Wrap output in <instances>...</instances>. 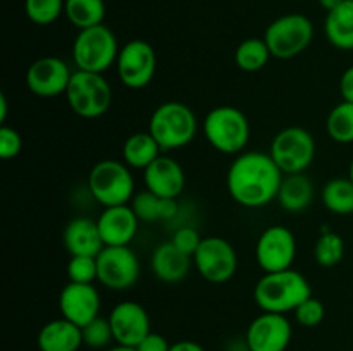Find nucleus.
<instances>
[{
	"mask_svg": "<svg viewBox=\"0 0 353 351\" xmlns=\"http://www.w3.org/2000/svg\"><path fill=\"white\" fill-rule=\"evenodd\" d=\"M296 257V240L285 226H271L259 236L255 244V260L268 272H281L292 268Z\"/></svg>",
	"mask_w": 353,
	"mask_h": 351,
	"instance_id": "13",
	"label": "nucleus"
},
{
	"mask_svg": "<svg viewBox=\"0 0 353 351\" xmlns=\"http://www.w3.org/2000/svg\"><path fill=\"white\" fill-rule=\"evenodd\" d=\"M7 109H9V103H7V96L2 93V95H0V123H6Z\"/></svg>",
	"mask_w": 353,
	"mask_h": 351,
	"instance_id": "42",
	"label": "nucleus"
},
{
	"mask_svg": "<svg viewBox=\"0 0 353 351\" xmlns=\"http://www.w3.org/2000/svg\"><path fill=\"white\" fill-rule=\"evenodd\" d=\"M340 93L341 98H343L345 102L353 103V65H350V67L341 74Z\"/></svg>",
	"mask_w": 353,
	"mask_h": 351,
	"instance_id": "39",
	"label": "nucleus"
},
{
	"mask_svg": "<svg viewBox=\"0 0 353 351\" xmlns=\"http://www.w3.org/2000/svg\"><path fill=\"white\" fill-rule=\"evenodd\" d=\"M345 257V241L333 231H324L314 246V258L323 267H334Z\"/></svg>",
	"mask_w": 353,
	"mask_h": 351,
	"instance_id": "31",
	"label": "nucleus"
},
{
	"mask_svg": "<svg viewBox=\"0 0 353 351\" xmlns=\"http://www.w3.org/2000/svg\"><path fill=\"white\" fill-rule=\"evenodd\" d=\"M171 344L162 334L150 332L140 344L137 346V351H169Z\"/></svg>",
	"mask_w": 353,
	"mask_h": 351,
	"instance_id": "38",
	"label": "nucleus"
},
{
	"mask_svg": "<svg viewBox=\"0 0 353 351\" xmlns=\"http://www.w3.org/2000/svg\"><path fill=\"white\" fill-rule=\"evenodd\" d=\"M314 184L303 172L288 174L279 186L278 202L286 212H302L312 203Z\"/></svg>",
	"mask_w": 353,
	"mask_h": 351,
	"instance_id": "24",
	"label": "nucleus"
},
{
	"mask_svg": "<svg viewBox=\"0 0 353 351\" xmlns=\"http://www.w3.org/2000/svg\"><path fill=\"white\" fill-rule=\"evenodd\" d=\"M326 133L336 143H353V103L341 102L326 119Z\"/></svg>",
	"mask_w": 353,
	"mask_h": 351,
	"instance_id": "30",
	"label": "nucleus"
},
{
	"mask_svg": "<svg viewBox=\"0 0 353 351\" xmlns=\"http://www.w3.org/2000/svg\"><path fill=\"white\" fill-rule=\"evenodd\" d=\"M64 14L74 28H88L103 24L105 17V2L103 0H65Z\"/></svg>",
	"mask_w": 353,
	"mask_h": 351,
	"instance_id": "27",
	"label": "nucleus"
},
{
	"mask_svg": "<svg viewBox=\"0 0 353 351\" xmlns=\"http://www.w3.org/2000/svg\"><path fill=\"white\" fill-rule=\"evenodd\" d=\"M162 148L155 141V138L150 133H133L126 138L123 145V158L130 167L133 169H145L161 157Z\"/></svg>",
	"mask_w": 353,
	"mask_h": 351,
	"instance_id": "26",
	"label": "nucleus"
},
{
	"mask_svg": "<svg viewBox=\"0 0 353 351\" xmlns=\"http://www.w3.org/2000/svg\"><path fill=\"white\" fill-rule=\"evenodd\" d=\"M312 296L309 281L300 272L288 268L281 272H268L254 288V299L262 312L288 313Z\"/></svg>",
	"mask_w": 353,
	"mask_h": 351,
	"instance_id": "2",
	"label": "nucleus"
},
{
	"mask_svg": "<svg viewBox=\"0 0 353 351\" xmlns=\"http://www.w3.org/2000/svg\"><path fill=\"white\" fill-rule=\"evenodd\" d=\"M97 281L112 291H126L140 277V262L130 246H103L97 255Z\"/></svg>",
	"mask_w": 353,
	"mask_h": 351,
	"instance_id": "10",
	"label": "nucleus"
},
{
	"mask_svg": "<svg viewBox=\"0 0 353 351\" xmlns=\"http://www.w3.org/2000/svg\"><path fill=\"white\" fill-rule=\"evenodd\" d=\"M59 310L69 322L85 327L99 317L100 292L93 284L68 282L59 296Z\"/></svg>",
	"mask_w": 353,
	"mask_h": 351,
	"instance_id": "17",
	"label": "nucleus"
},
{
	"mask_svg": "<svg viewBox=\"0 0 353 351\" xmlns=\"http://www.w3.org/2000/svg\"><path fill=\"white\" fill-rule=\"evenodd\" d=\"M119 43L110 28L105 24L81 30L72 43V62L78 71L105 72L116 64L119 55Z\"/></svg>",
	"mask_w": 353,
	"mask_h": 351,
	"instance_id": "6",
	"label": "nucleus"
},
{
	"mask_svg": "<svg viewBox=\"0 0 353 351\" xmlns=\"http://www.w3.org/2000/svg\"><path fill=\"white\" fill-rule=\"evenodd\" d=\"M121 83L131 89H141L150 85L157 69L154 47L145 40H131L121 47L116 61Z\"/></svg>",
	"mask_w": 353,
	"mask_h": 351,
	"instance_id": "12",
	"label": "nucleus"
},
{
	"mask_svg": "<svg viewBox=\"0 0 353 351\" xmlns=\"http://www.w3.org/2000/svg\"><path fill=\"white\" fill-rule=\"evenodd\" d=\"M138 217L131 205L107 206L97 219L105 246H128L137 236Z\"/></svg>",
	"mask_w": 353,
	"mask_h": 351,
	"instance_id": "18",
	"label": "nucleus"
},
{
	"mask_svg": "<svg viewBox=\"0 0 353 351\" xmlns=\"http://www.w3.org/2000/svg\"><path fill=\"white\" fill-rule=\"evenodd\" d=\"M65 0H24V12L31 23L48 26L64 14Z\"/></svg>",
	"mask_w": 353,
	"mask_h": 351,
	"instance_id": "32",
	"label": "nucleus"
},
{
	"mask_svg": "<svg viewBox=\"0 0 353 351\" xmlns=\"http://www.w3.org/2000/svg\"><path fill=\"white\" fill-rule=\"evenodd\" d=\"M348 179H350V181L353 182V158L350 162V169H348Z\"/></svg>",
	"mask_w": 353,
	"mask_h": 351,
	"instance_id": "44",
	"label": "nucleus"
},
{
	"mask_svg": "<svg viewBox=\"0 0 353 351\" xmlns=\"http://www.w3.org/2000/svg\"><path fill=\"white\" fill-rule=\"evenodd\" d=\"M83 332V344L92 350H103L110 344V341H114L112 327H110L109 319H102V317H97L92 322L86 323L85 327H81Z\"/></svg>",
	"mask_w": 353,
	"mask_h": 351,
	"instance_id": "33",
	"label": "nucleus"
},
{
	"mask_svg": "<svg viewBox=\"0 0 353 351\" xmlns=\"http://www.w3.org/2000/svg\"><path fill=\"white\" fill-rule=\"evenodd\" d=\"M105 351H137V348H130V346H123V344H116L112 348H107Z\"/></svg>",
	"mask_w": 353,
	"mask_h": 351,
	"instance_id": "43",
	"label": "nucleus"
},
{
	"mask_svg": "<svg viewBox=\"0 0 353 351\" xmlns=\"http://www.w3.org/2000/svg\"><path fill=\"white\" fill-rule=\"evenodd\" d=\"M193 257L183 253L172 241L161 243L150 258L152 270L162 282H179L188 275Z\"/></svg>",
	"mask_w": 353,
	"mask_h": 351,
	"instance_id": "21",
	"label": "nucleus"
},
{
	"mask_svg": "<svg viewBox=\"0 0 353 351\" xmlns=\"http://www.w3.org/2000/svg\"><path fill=\"white\" fill-rule=\"evenodd\" d=\"M37 344L40 351H78L83 344L81 327L64 317L50 320L38 332Z\"/></svg>",
	"mask_w": 353,
	"mask_h": 351,
	"instance_id": "22",
	"label": "nucleus"
},
{
	"mask_svg": "<svg viewBox=\"0 0 353 351\" xmlns=\"http://www.w3.org/2000/svg\"><path fill=\"white\" fill-rule=\"evenodd\" d=\"M72 72L59 57L37 58L26 71V86L40 98H54L65 95Z\"/></svg>",
	"mask_w": 353,
	"mask_h": 351,
	"instance_id": "15",
	"label": "nucleus"
},
{
	"mask_svg": "<svg viewBox=\"0 0 353 351\" xmlns=\"http://www.w3.org/2000/svg\"><path fill=\"white\" fill-rule=\"evenodd\" d=\"M271 50L264 38H247L238 45L234 52L236 65L245 72H257L268 65L271 58Z\"/></svg>",
	"mask_w": 353,
	"mask_h": 351,
	"instance_id": "29",
	"label": "nucleus"
},
{
	"mask_svg": "<svg viewBox=\"0 0 353 351\" xmlns=\"http://www.w3.org/2000/svg\"><path fill=\"white\" fill-rule=\"evenodd\" d=\"M269 155L283 174H300L314 162L316 141L303 127H285L272 140Z\"/></svg>",
	"mask_w": 353,
	"mask_h": 351,
	"instance_id": "9",
	"label": "nucleus"
},
{
	"mask_svg": "<svg viewBox=\"0 0 353 351\" xmlns=\"http://www.w3.org/2000/svg\"><path fill=\"white\" fill-rule=\"evenodd\" d=\"M321 200L330 212L338 215L353 213V182L348 178H334L324 184Z\"/></svg>",
	"mask_w": 353,
	"mask_h": 351,
	"instance_id": "28",
	"label": "nucleus"
},
{
	"mask_svg": "<svg viewBox=\"0 0 353 351\" xmlns=\"http://www.w3.org/2000/svg\"><path fill=\"white\" fill-rule=\"evenodd\" d=\"M21 148H23V138H21V134L14 127H0V157L3 160L17 157Z\"/></svg>",
	"mask_w": 353,
	"mask_h": 351,
	"instance_id": "36",
	"label": "nucleus"
},
{
	"mask_svg": "<svg viewBox=\"0 0 353 351\" xmlns=\"http://www.w3.org/2000/svg\"><path fill=\"white\" fill-rule=\"evenodd\" d=\"M72 112L83 119H97L110 109L112 88L100 72L76 71L72 72L65 92Z\"/></svg>",
	"mask_w": 353,
	"mask_h": 351,
	"instance_id": "7",
	"label": "nucleus"
},
{
	"mask_svg": "<svg viewBox=\"0 0 353 351\" xmlns=\"http://www.w3.org/2000/svg\"><path fill=\"white\" fill-rule=\"evenodd\" d=\"M169 351H205L202 346H200L199 343H195V341H178V343L171 344V350Z\"/></svg>",
	"mask_w": 353,
	"mask_h": 351,
	"instance_id": "40",
	"label": "nucleus"
},
{
	"mask_svg": "<svg viewBox=\"0 0 353 351\" xmlns=\"http://www.w3.org/2000/svg\"><path fill=\"white\" fill-rule=\"evenodd\" d=\"M324 305L321 299L310 296L309 299L296 306L295 319L302 327H317L324 320Z\"/></svg>",
	"mask_w": 353,
	"mask_h": 351,
	"instance_id": "35",
	"label": "nucleus"
},
{
	"mask_svg": "<svg viewBox=\"0 0 353 351\" xmlns=\"http://www.w3.org/2000/svg\"><path fill=\"white\" fill-rule=\"evenodd\" d=\"M131 209L137 213L140 222H157V220H171L178 213L176 198H162L145 189L131 200Z\"/></svg>",
	"mask_w": 353,
	"mask_h": 351,
	"instance_id": "25",
	"label": "nucleus"
},
{
	"mask_svg": "<svg viewBox=\"0 0 353 351\" xmlns=\"http://www.w3.org/2000/svg\"><path fill=\"white\" fill-rule=\"evenodd\" d=\"M343 2L345 0H319L321 7H323L326 12H331V10H334L336 7H340Z\"/></svg>",
	"mask_w": 353,
	"mask_h": 351,
	"instance_id": "41",
	"label": "nucleus"
},
{
	"mask_svg": "<svg viewBox=\"0 0 353 351\" xmlns=\"http://www.w3.org/2000/svg\"><path fill=\"white\" fill-rule=\"evenodd\" d=\"M202 240L203 237H200V234L196 233L193 227L186 226V227H179V229L172 234L171 241L174 243L176 248H179V250L183 251V253L193 257V255H195V251L199 250Z\"/></svg>",
	"mask_w": 353,
	"mask_h": 351,
	"instance_id": "37",
	"label": "nucleus"
},
{
	"mask_svg": "<svg viewBox=\"0 0 353 351\" xmlns=\"http://www.w3.org/2000/svg\"><path fill=\"white\" fill-rule=\"evenodd\" d=\"M88 189L103 209L126 205L134 196V179L130 165L114 158L97 162L88 174Z\"/></svg>",
	"mask_w": 353,
	"mask_h": 351,
	"instance_id": "5",
	"label": "nucleus"
},
{
	"mask_svg": "<svg viewBox=\"0 0 353 351\" xmlns=\"http://www.w3.org/2000/svg\"><path fill=\"white\" fill-rule=\"evenodd\" d=\"M114 341L123 346L137 348L150 330V317L147 310L137 301H121L109 315Z\"/></svg>",
	"mask_w": 353,
	"mask_h": 351,
	"instance_id": "16",
	"label": "nucleus"
},
{
	"mask_svg": "<svg viewBox=\"0 0 353 351\" xmlns=\"http://www.w3.org/2000/svg\"><path fill=\"white\" fill-rule=\"evenodd\" d=\"M68 277L69 282H79V284H93L97 279V257H71L68 264Z\"/></svg>",
	"mask_w": 353,
	"mask_h": 351,
	"instance_id": "34",
	"label": "nucleus"
},
{
	"mask_svg": "<svg viewBox=\"0 0 353 351\" xmlns=\"http://www.w3.org/2000/svg\"><path fill=\"white\" fill-rule=\"evenodd\" d=\"M281 169L269 153L245 151L234 158L226 178L231 198L247 209H261L278 198L283 182Z\"/></svg>",
	"mask_w": 353,
	"mask_h": 351,
	"instance_id": "1",
	"label": "nucleus"
},
{
	"mask_svg": "<svg viewBox=\"0 0 353 351\" xmlns=\"http://www.w3.org/2000/svg\"><path fill=\"white\" fill-rule=\"evenodd\" d=\"M312 38V21L299 12L278 17L269 24L264 33V40L271 50V55L281 61H288L305 52Z\"/></svg>",
	"mask_w": 353,
	"mask_h": 351,
	"instance_id": "8",
	"label": "nucleus"
},
{
	"mask_svg": "<svg viewBox=\"0 0 353 351\" xmlns=\"http://www.w3.org/2000/svg\"><path fill=\"white\" fill-rule=\"evenodd\" d=\"M62 243L71 257H97L105 246L100 236L99 224L88 217H74L69 220L62 234Z\"/></svg>",
	"mask_w": 353,
	"mask_h": 351,
	"instance_id": "20",
	"label": "nucleus"
},
{
	"mask_svg": "<svg viewBox=\"0 0 353 351\" xmlns=\"http://www.w3.org/2000/svg\"><path fill=\"white\" fill-rule=\"evenodd\" d=\"M196 272L212 284L228 282L238 268V255L233 244L219 236L203 237L193 255Z\"/></svg>",
	"mask_w": 353,
	"mask_h": 351,
	"instance_id": "11",
	"label": "nucleus"
},
{
	"mask_svg": "<svg viewBox=\"0 0 353 351\" xmlns=\"http://www.w3.org/2000/svg\"><path fill=\"white\" fill-rule=\"evenodd\" d=\"M203 134L217 151L236 155L245 150L250 140V123L236 107H214L203 119Z\"/></svg>",
	"mask_w": 353,
	"mask_h": 351,
	"instance_id": "4",
	"label": "nucleus"
},
{
	"mask_svg": "<svg viewBox=\"0 0 353 351\" xmlns=\"http://www.w3.org/2000/svg\"><path fill=\"white\" fill-rule=\"evenodd\" d=\"M143 181L148 191L162 198H178L185 189V171L174 158L161 155L143 171Z\"/></svg>",
	"mask_w": 353,
	"mask_h": 351,
	"instance_id": "19",
	"label": "nucleus"
},
{
	"mask_svg": "<svg viewBox=\"0 0 353 351\" xmlns=\"http://www.w3.org/2000/svg\"><path fill=\"white\" fill-rule=\"evenodd\" d=\"M324 34L333 47L353 50V0H345L340 7L327 12Z\"/></svg>",
	"mask_w": 353,
	"mask_h": 351,
	"instance_id": "23",
	"label": "nucleus"
},
{
	"mask_svg": "<svg viewBox=\"0 0 353 351\" xmlns=\"http://www.w3.org/2000/svg\"><path fill=\"white\" fill-rule=\"evenodd\" d=\"M292 334V323L286 315L264 312L248 326L245 343L248 351H286Z\"/></svg>",
	"mask_w": 353,
	"mask_h": 351,
	"instance_id": "14",
	"label": "nucleus"
},
{
	"mask_svg": "<svg viewBox=\"0 0 353 351\" xmlns=\"http://www.w3.org/2000/svg\"><path fill=\"white\" fill-rule=\"evenodd\" d=\"M196 127V116L186 103L165 102L152 112L148 133L155 138L162 151H169L192 143Z\"/></svg>",
	"mask_w": 353,
	"mask_h": 351,
	"instance_id": "3",
	"label": "nucleus"
}]
</instances>
